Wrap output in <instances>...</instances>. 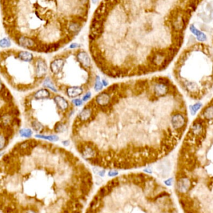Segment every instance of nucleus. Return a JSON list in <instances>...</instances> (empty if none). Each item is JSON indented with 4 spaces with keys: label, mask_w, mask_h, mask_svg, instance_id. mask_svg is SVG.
I'll return each mask as SVG.
<instances>
[{
    "label": "nucleus",
    "mask_w": 213,
    "mask_h": 213,
    "mask_svg": "<svg viewBox=\"0 0 213 213\" xmlns=\"http://www.w3.org/2000/svg\"><path fill=\"white\" fill-rule=\"evenodd\" d=\"M177 90L168 77L119 80L97 92L73 119L69 139L87 163L104 170L148 167L175 147L181 133L171 124Z\"/></svg>",
    "instance_id": "f257e3e1"
},
{
    "label": "nucleus",
    "mask_w": 213,
    "mask_h": 213,
    "mask_svg": "<svg viewBox=\"0 0 213 213\" xmlns=\"http://www.w3.org/2000/svg\"><path fill=\"white\" fill-rule=\"evenodd\" d=\"M84 213H176L170 192L150 173L116 176L92 196Z\"/></svg>",
    "instance_id": "f03ea898"
},
{
    "label": "nucleus",
    "mask_w": 213,
    "mask_h": 213,
    "mask_svg": "<svg viewBox=\"0 0 213 213\" xmlns=\"http://www.w3.org/2000/svg\"><path fill=\"white\" fill-rule=\"evenodd\" d=\"M96 69L91 56L79 48L55 55L50 63L49 77L58 92L72 100L82 98L93 88Z\"/></svg>",
    "instance_id": "7ed1b4c3"
},
{
    "label": "nucleus",
    "mask_w": 213,
    "mask_h": 213,
    "mask_svg": "<svg viewBox=\"0 0 213 213\" xmlns=\"http://www.w3.org/2000/svg\"><path fill=\"white\" fill-rule=\"evenodd\" d=\"M171 124L174 130L181 133L186 124V118L185 115L180 110L175 112L171 115Z\"/></svg>",
    "instance_id": "20e7f679"
},
{
    "label": "nucleus",
    "mask_w": 213,
    "mask_h": 213,
    "mask_svg": "<svg viewBox=\"0 0 213 213\" xmlns=\"http://www.w3.org/2000/svg\"><path fill=\"white\" fill-rule=\"evenodd\" d=\"M34 65L36 78L41 81L45 79L48 70V64L46 61L41 57H39L36 59Z\"/></svg>",
    "instance_id": "39448f33"
},
{
    "label": "nucleus",
    "mask_w": 213,
    "mask_h": 213,
    "mask_svg": "<svg viewBox=\"0 0 213 213\" xmlns=\"http://www.w3.org/2000/svg\"><path fill=\"white\" fill-rule=\"evenodd\" d=\"M191 181L188 178L185 176H178L176 181L175 188L178 194H185L188 192L191 186Z\"/></svg>",
    "instance_id": "423d86ee"
},
{
    "label": "nucleus",
    "mask_w": 213,
    "mask_h": 213,
    "mask_svg": "<svg viewBox=\"0 0 213 213\" xmlns=\"http://www.w3.org/2000/svg\"><path fill=\"white\" fill-rule=\"evenodd\" d=\"M16 41L20 46L35 51L37 44L33 39L26 36H19L17 37Z\"/></svg>",
    "instance_id": "0eeeda50"
},
{
    "label": "nucleus",
    "mask_w": 213,
    "mask_h": 213,
    "mask_svg": "<svg viewBox=\"0 0 213 213\" xmlns=\"http://www.w3.org/2000/svg\"><path fill=\"white\" fill-rule=\"evenodd\" d=\"M204 126L203 120L200 119L196 120L191 126L190 133L195 137H201L204 134Z\"/></svg>",
    "instance_id": "6e6552de"
},
{
    "label": "nucleus",
    "mask_w": 213,
    "mask_h": 213,
    "mask_svg": "<svg viewBox=\"0 0 213 213\" xmlns=\"http://www.w3.org/2000/svg\"><path fill=\"white\" fill-rule=\"evenodd\" d=\"M189 31H191V32L196 36V40L200 41V42H205L207 41V37L206 36V34L203 32V31H200V29H198L195 25H191L189 26Z\"/></svg>",
    "instance_id": "1a4fd4ad"
},
{
    "label": "nucleus",
    "mask_w": 213,
    "mask_h": 213,
    "mask_svg": "<svg viewBox=\"0 0 213 213\" xmlns=\"http://www.w3.org/2000/svg\"><path fill=\"white\" fill-rule=\"evenodd\" d=\"M181 85L182 87L191 94L197 93L199 91V86L195 82L183 81L181 82Z\"/></svg>",
    "instance_id": "9d476101"
},
{
    "label": "nucleus",
    "mask_w": 213,
    "mask_h": 213,
    "mask_svg": "<svg viewBox=\"0 0 213 213\" xmlns=\"http://www.w3.org/2000/svg\"><path fill=\"white\" fill-rule=\"evenodd\" d=\"M53 91H50L48 89H41L38 90L34 93V98L36 100H43V99H46L49 98L51 96Z\"/></svg>",
    "instance_id": "9b49d317"
},
{
    "label": "nucleus",
    "mask_w": 213,
    "mask_h": 213,
    "mask_svg": "<svg viewBox=\"0 0 213 213\" xmlns=\"http://www.w3.org/2000/svg\"><path fill=\"white\" fill-rule=\"evenodd\" d=\"M0 98L5 101L6 103L13 102V97L9 90L3 85L2 89L0 90Z\"/></svg>",
    "instance_id": "f8f14e48"
},
{
    "label": "nucleus",
    "mask_w": 213,
    "mask_h": 213,
    "mask_svg": "<svg viewBox=\"0 0 213 213\" xmlns=\"http://www.w3.org/2000/svg\"><path fill=\"white\" fill-rule=\"evenodd\" d=\"M81 26L79 23L75 21L71 22L68 27V31L72 36H74L75 35H77V34H79V32L81 31Z\"/></svg>",
    "instance_id": "ddd939ff"
},
{
    "label": "nucleus",
    "mask_w": 213,
    "mask_h": 213,
    "mask_svg": "<svg viewBox=\"0 0 213 213\" xmlns=\"http://www.w3.org/2000/svg\"><path fill=\"white\" fill-rule=\"evenodd\" d=\"M17 57L25 62H31L34 59L33 54L28 51H20L18 52Z\"/></svg>",
    "instance_id": "4468645a"
},
{
    "label": "nucleus",
    "mask_w": 213,
    "mask_h": 213,
    "mask_svg": "<svg viewBox=\"0 0 213 213\" xmlns=\"http://www.w3.org/2000/svg\"><path fill=\"white\" fill-rule=\"evenodd\" d=\"M35 137L44 139L46 140H48L49 142H58L60 139V137L57 136L56 135H42V134H36L35 135Z\"/></svg>",
    "instance_id": "2eb2a0df"
},
{
    "label": "nucleus",
    "mask_w": 213,
    "mask_h": 213,
    "mask_svg": "<svg viewBox=\"0 0 213 213\" xmlns=\"http://www.w3.org/2000/svg\"><path fill=\"white\" fill-rule=\"evenodd\" d=\"M203 117L207 120H213V105H210L204 108L202 112Z\"/></svg>",
    "instance_id": "dca6fc26"
},
{
    "label": "nucleus",
    "mask_w": 213,
    "mask_h": 213,
    "mask_svg": "<svg viewBox=\"0 0 213 213\" xmlns=\"http://www.w3.org/2000/svg\"><path fill=\"white\" fill-rule=\"evenodd\" d=\"M203 104L201 102H198L194 104L189 105V112L191 115L195 116L196 115L198 112L201 110V108L203 107Z\"/></svg>",
    "instance_id": "f3484780"
},
{
    "label": "nucleus",
    "mask_w": 213,
    "mask_h": 213,
    "mask_svg": "<svg viewBox=\"0 0 213 213\" xmlns=\"http://www.w3.org/2000/svg\"><path fill=\"white\" fill-rule=\"evenodd\" d=\"M103 88H104V86H103L102 81H101V77L98 75L97 76L95 85L93 87V89L95 92H99L101 91L102 90H103L104 89Z\"/></svg>",
    "instance_id": "a211bd4d"
},
{
    "label": "nucleus",
    "mask_w": 213,
    "mask_h": 213,
    "mask_svg": "<svg viewBox=\"0 0 213 213\" xmlns=\"http://www.w3.org/2000/svg\"><path fill=\"white\" fill-rule=\"evenodd\" d=\"M3 132L4 134V136L5 137H8V138H10L12 137L14 133V130L13 128V127H11V125H8L6 126L3 130Z\"/></svg>",
    "instance_id": "6ab92c4d"
},
{
    "label": "nucleus",
    "mask_w": 213,
    "mask_h": 213,
    "mask_svg": "<svg viewBox=\"0 0 213 213\" xmlns=\"http://www.w3.org/2000/svg\"><path fill=\"white\" fill-rule=\"evenodd\" d=\"M19 134L22 137L30 138L32 135V131L30 128H23L19 130Z\"/></svg>",
    "instance_id": "aec40b11"
},
{
    "label": "nucleus",
    "mask_w": 213,
    "mask_h": 213,
    "mask_svg": "<svg viewBox=\"0 0 213 213\" xmlns=\"http://www.w3.org/2000/svg\"><path fill=\"white\" fill-rule=\"evenodd\" d=\"M11 41L8 37H4L0 40V47L2 48H7L11 46Z\"/></svg>",
    "instance_id": "412c9836"
},
{
    "label": "nucleus",
    "mask_w": 213,
    "mask_h": 213,
    "mask_svg": "<svg viewBox=\"0 0 213 213\" xmlns=\"http://www.w3.org/2000/svg\"><path fill=\"white\" fill-rule=\"evenodd\" d=\"M8 114H10L11 116H13V117H19V115H20V111L17 107H14L9 110Z\"/></svg>",
    "instance_id": "4be33fe9"
},
{
    "label": "nucleus",
    "mask_w": 213,
    "mask_h": 213,
    "mask_svg": "<svg viewBox=\"0 0 213 213\" xmlns=\"http://www.w3.org/2000/svg\"><path fill=\"white\" fill-rule=\"evenodd\" d=\"M10 125L11 127H19L21 125V120L19 119L18 117H13Z\"/></svg>",
    "instance_id": "5701e85b"
},
{
    "label": "nucleus",
    "mask_w": 213,
    "mask_h": 213,
    "mask_svg": "<svg viewBox=\"0 0 213 213\" xmlns=\"http://www.w3.org/2000/svg\"><path fill=\"white\" fill-rule=\"evenodd\" d=\"M8 142L6 141L4 135H0V150H2L6 145H7Z\"/></svg>",
    "instance_id": "b1692460"
},
{
    "label": "nucleus",
    "mask_w": 213,
    "mask_h": 213,
    "mask_svg": "<svg viewBox=\"0 0 213 213\" xmlns=\"http://www.w3.org/2000/svg\"><path fill=\"white\" fill-rule=\"evenodd\" d=\"M72 103L74 104V105L76 107H79L83 105L84 104V102L82 101L81 98H76L72 100Z\"/></svg>",
    "instance_id": "393cba45"
},
{
    "label": "nucleus",
    "mask_w": 213,
    "mask_h": 213,
    "mask_svg": "<svg viewBox=\"0 0 213 213\" xmlns=\"http://www.w3.org/2000/svg\"><path fill=\"white\" fill-rule=\"evenodd\" d=\"M91 98H92V93H91V92H87V93H86L81 99L84 102H87L89 101H90L91 99Z\"/></svg>",
    "instance_id": "a878e982"
},
{
    "label": "nucleus",
    "mask_w": 213,
    "mask_h": 213,
    "mask_svg": "<svg viewBox=\"0 0 213 213\" xmlns=\"http://www.w3.org/2000/svg\"><path fill=\"white\" fill-rule=\"evenodd\" d=\"M25 106L26 110H29L31 108V101L29 98L25 99Z\"/></svg>",
    "instance_id": "bb28decb"
},
{
    "label": "nucleus",
    "mask_w": 213,
    "mask_h": 213,
    "mask_svg": "<svg viewBox=\"0 0 213 213\" xmlns=\"http://www.w3.org/2000/svg\"><path fill=\"white\" fill-rule=\"evenodd\" d=\"M81 47V45L77 43H73L70 44L69 46V49H75L77 48H79Z\"/></svg>",
    "instance_id": "cd10ccee"
},
{
    "label": "nucleus",
    "mask_w": 213,
    "mask_h": 213,
    "mask_svg": "<svg viewBox=\"0 0 213 213\" xmlns=\"http://www.w3.org/2000/svg\"><path fill=\"white\" fill-rule=\"evenodd\" d=\"M173 179L172 178H169V179H168L167 180L165 181V184H166V186H171L172 184H173Z\"/></svg>",
    "instance_id": "c85d7f7f"
},
{
    "label": "nucleus",
    "mask_w": 213,
    "mask_h": 213,
    "mask_svg": "<svg viewBox=\"0 0 213 213\" xmlns=\"http://www.w3.org/2000/svg\"><path fill=\"white\" fill-rule=\"evenodd\" d=\"M3 85H4V84H3V82H2V80H1V79H0V90H1V89H2V87H3Z\"/></svg>",
    "instance_id": "c756f323"
},
{
    "label": "nucleus",
    "mask_w": 213,
    "mask_h": 213,
    "mask_svg": "<svg viewBox=\"0 0 213 213\" xmlns=\"http://www.w3.org/2000/svg\"><path fill=\"white\" fill-rule=\"evenodd\" d=\"M99 2V0H92V3L93 4H96L97 3H98Z\"/></svg>",
    "instance_id": "7c9ffc66"
},
{
    "label": "nucleus",
    "mask_w": 213,
    "mask_h": 213,
    "mask_svg": "<svg viewBox=\"0 0 213 213\" xmlns=\"http://www.w3.org/2000/svg\"><path fill=\"white\" fill-rule=\"evenodd\" d=\"M2 154H3V153H0V157L2 156Z\"/></svg>",
    "instance_id": "2f4dec72"
}]
</instances>
